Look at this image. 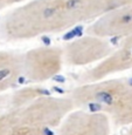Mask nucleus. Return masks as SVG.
Segmentation results:
<instances>
[{"instance_id": "nucleus-1", "label": "nucleus", "mask_w": 132, "mask_h": 135, "mask_svg": "<svg viewBox=\"0 0 132 135\" xmlns=\"http://www.w3.org/2000/svg\"><path fill=\"white\" fill-rule=\"evenodd\" d=\"M129 2L128 0H28L2 18L0 38L15 42L61 33L94 21Z\"/></svg>"}, {"instance_id": "nucleus-2", "label": "nucleus", "mask_w": 132, "mask_h": 135, "mask_svg": "<svg viewBox=\"0 0 132 135\" xmlns=\"http://www.w3.org/2000/svg\"><path fill=\"white\" fill-rule=\"evenodd\" d=\"M75 105L69 97L49 93L0 112V135H53Z\"/></svg>"}, {"instance_id": "nucleus-3", "label": "nucleus", "mask_w": 132, "mask_h": 135, "mask_svg": "<svg viewBox=\"0 0 132 135\" xmlns=\"http://www.w3.org/2000/svg\"><path fill=\"white\" fill-rule=\"evenodd\" d=\"M75 108L103 113L115 127L132 126V82L125 79H104L82 84L68 95Z\"/></svg>"}, {"instance_id": "nucleus-4", "label": "nucleus", "mask_w": 132, "mask_h": 135, "mask_svg": "<svg viewBox=\"0 0 132 135\" xmlns=\"http://www.w3.org/2000/svg\"><path fill=\"white\" fill-rule=\"evenodd\" d=\"M64 65L63 47L42 46L24 53V75L30 82L40 84L54 78Z\"/></svg>"}, {"instance_id": "nucleus-5", "label": "nucleus", "mask_w": 132, "mask_h": 135, "mask_svg": "<svg viewBox=\"0 0 132 135\" xmlns=\"http://www.w3.org/2000/svg\"><path fill=\"white\" fill-rule=\"evenodd\" d=\"M112 52V46L107 39L87 34L64 45V64L72 67L97 65L105 60Z\"/></svg>"}, {"instance_id": "nucleus-6", "label": "nucleus", "mask_w": 132, "mask_h": 135, "mask_svg": "<svg viewBox=\"0 0 132 135\" xmlns=\"http://www.w3.org/2000/svg\"><path fill=\"white\" fill-rule=\"evenodd\" d=\"M111 127L112 123L105 114L75 108L53 135H110Z\"/></svg>"}, {"instance_id": "nucleus-7", "label": "nucleus", "mask_w": 132, "mask_h": 135, "mask_svg": "<svg viewBox=\"0 0 132 135\" xmlns=\"http://www.w3.org/2000/svg\"><path fill=\"white\" fill-rule=\"evenodd\" d=\"M87 34L102 39L132 35V2L122 5L101 15L87 28Z\"/></svg>"}, {"instance_id": "nucleus-8", "label": "nucleus", "mask_w": 132, "mask_h": 135, "mask_svg": "<svg viewBox=\"0 0 132 135\" xmlns=\"http://www.w3.org/2000/svg\"><path fill=\"white\" fill-rule=\"evenodd\" d=\"M132 69V35L124 39L123 44L105 60L95 65L78 76V84H89L108 79L111 75Z\"/></svg>"}, {"instance_id": "nucleus-9", "label": "nucleus", "mask_w": 132, "mask_h": 135, "mask_svg": "<svg viewBox=\"0 0 132 135\" xmlns=\"http://www.w3.org/2000/svg\"><path fill=\"white\" fill-rule=\"evenodd\" d=\"M24 75V53L0 51V95L15 86Z\"/></svg>"}, {"instance_id": "nucleus-10", "label": "nucleus", "mask_w": 132, "mask_h": 135, "mask_svg": "<svg viewBox=\"0 0 132 135\" xmlns=\"http://www.w3.org/2000/svg\"><path fill=\"white\" fill-rule=\"evenodd\" d=\"M9 100V94H2L0 95V112L7 106V102Z\"/></svg>"}, {"instance_id": "nucleus-11", "label": "nucleus", "mask_w": 132, "mask_h": 135, "mask_svg": "<svg viewBox=\"0 0 132 135\" xmlns=\"http://www.w3.org/2000/svg\"><path fill=\"white\" fill-rule=\"evenodd\" d=\"M7 6H11V5H9V0H0V11L4 9L5 7H7Z\"/></svg>"}, {"instance_id": "nucleus-12", "label": "nucleus", "mask_w": 132, "mask_h": 135, "mask_svg": "<svg viewBox=\"0 0 132 135\" xmlns=\"http://www.w3.org/2000/svg\"><path fill=\"white\" fill-rule=\"evenodd\" d=\"M28 0H9V5H15V4H21V2H26Z\"/></svg>"}, {"instance_id": "nucleus-13", "label": "nucleus", "mask_w": 132, "mask_h": 135, "mask_svg": "<svg viewBox=\"0 0 132 135\" xmlns=\"http://www.w3.org/2000/svg\"><path fill=\"white\" fill-rule=\"evenodd\" d=\"M122 135H132V129H131V128H129L128 131L125 132V133H123Z\"/></svg>"}, {"instance_id": "nucleus-14", "label": "nucleus", "mask_w": 132, "mask_h": 135, "mask_svg": "<svg viewBox=\"0 0 132 135\" xmlns=\"http://www.w3.org/2000/svg\"><path fill=\"white\" fill-rule=\"evenodd\" d=\"M128 1H130V2H132V0H128Z\"/></svg>"}, {"instance_id": "nucleus-15", "label": "nucleus", "mask_w": 132, "mask_h": 135, "mask_svg": "<svg viewBox=\"0 0 132 135\" xmlns=\"http://www.w3.org/2000/svg\"><path fill=\"white\" fill-rule=\"evenodd\" d=\"M130 128H131V129H132V126H131V127H130Z\"/></svg>"}]
</instances>
